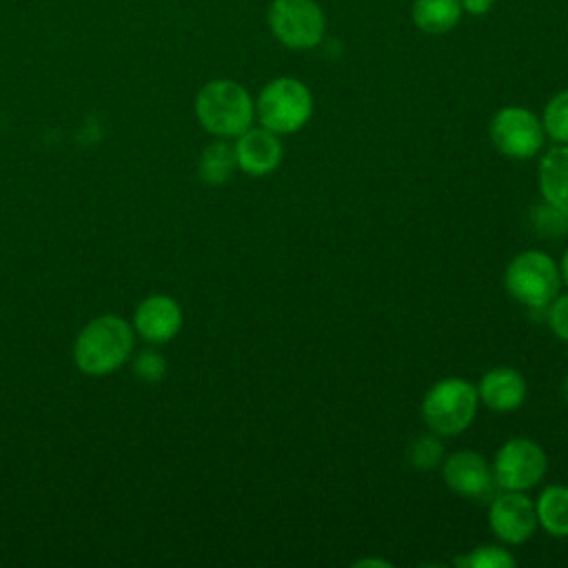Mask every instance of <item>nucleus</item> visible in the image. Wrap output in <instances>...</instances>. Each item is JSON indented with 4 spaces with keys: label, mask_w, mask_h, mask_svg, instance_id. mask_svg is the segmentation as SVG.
Masks as SVG:
<instances>
[{
    "label": "nucleus",
    "mask_w": 568,
    "mask_h": 568,
    "mask_svg": "<svg viewBox=\"0 0 568 568\" xmlns=\"http://www.w3.org/2000/svg\"><path fill=\"white\" fill-rule=\"evenodd\" d=\"M455 564L464 568H515V557L513 552L499 544H481L466 552L464 557L455 559Z\"/></svg>",
    "instance_id": "20"
},
{
    "label": "nucleus",
    "mask_w": 568,
    "mask_h": 568,
    "mask_svg": "<svg viewBox=\"0 0 568 568\" xmlns=\"http://www.w3.org/2000/svg\"><path fill=\"white\" fill-rule=\"evenodd\" d=\"M442 479L446 488L466 499H486L495 486L490 462L477 450H455L442 462Z\"/></svg>",
    "instance_id": "10"
},
{
    "label": "nucleus",
    "mask_w": 568,
    "mask_h": 568,
    "mask_svg": "<svg viewBox=\"0 0 568 568\" xmlns=\"http://www.w3.org/2000/svg\"><path fill=\"white\" fill-rule=\"evenodd\" d=\"M182 328V308L171 295H149L144 297L133 313V331L151 342L164 344L173 339Z\"/></svg>",
    "instance_id": "12"
},
{
    "label": "nucleus",
    "mask_w": 568,
    "mask_h": 568,
    "mask_svg": "<svg viewBox=\"0 0 568 568\" xmlns=\"http://www.w3.org/2000/svg\"><path fill=\"white\" fill-rule=\"evenodd\" d=\"M475 386L479 404L493 413H515L528 397V382L513 366L488 368Z\"/></svg>",
    "instance_id": "13"
},
{
    "label": "nucleus",
    "mask_w": 568,
    "mask_h": 568,
    "mask_svg": "<svg viewBox=\"0 0 568 568\" xmlns=\"http://www.w3.org/2000/svg\"><path fill=\"white\" fill-rule=\"evenodd\" d=\"M504 286L508 295L524 308L544 313V308L564 286L559 262L539 248L521 251L508 262L504 271Z\"/></svg>",
    "instance_id": "4"
},
{
    "label": "nucleus",
    "mask_w": 568,
    "mask_h": 568,
    "mask_svg": "<svg viewBox=\"0 0 568 568\" xmlns=\"http://www.w3.org/2000/svg\"><path fill=\"white\" fill-rule=\"evenodd\" d=\"M444 457H446V453H444L442 437L435 433L419 435L408 444V462L417 470H433V468L442 466Z\"/></svg>",
    "instance_id": "19"
},
{
    "label": "nucleus",
    "mask_w": 568,
    "mask_h": 568,
    "mask_svg": "<svg viewBox=\"0 0 568 568\" xmlns=\"http://www.w3.org/2000/svg\"><path fill=\"white\" fill-rule=\"evenodd\" d=\"M233 151L237 169L253 178H264L273 173L284 158L280 135L264 129L262 124L248 126L244 133H240L233 142Z\"/></svg>",
    "instance_id": "11"
},
{
    "label": "nucleus",
    "mask_w": 568,
    "mask_h": 568,
    "mask_svg": "<svg viewBox=\"0 0 568 568\" xmlns=\"http://www.w3.org/2000/svg\"><path fill=\"white\" fill-rule=\"evenodd\" d=\"M561 393H564V399L568 402V375L564 377V384H561Z\"/></svg>",
    "instance_id": "27"
},
{
    "label": "nucleus",
    "mask_w": 568,
    "mask_h": 568,
    "mask_svg": "<svg viewBox=\"0 0 568 568\" xmlns=\"http://www.w3.org/2000/svg\"><path fill=\"white\" fill-rule=\"evenodd\" d=\"M459 4H462V11L470 16H486L493 9L495 0H459Z\"/></svg>",
    "instance_id": "24"
},
{
    "label": "nucleus",
    "mask_w": 568,
    "mask_h": 568,
    "mask_svg": "<svg viewBox=\"0 0 568 568\" xmlns=\"http://www.w3.org/2000/svg\"><path fill=\"white\" fill-rule=\"evenodd\" d=\"M313 115L311 89L291 75H280L262 87L255 100L257 122L277 133L291 135L302 131Z\"/></svg>",
    "instance_id": "5"
},
{
    "label": "nucleus",
    "mask_w": 568,
    "mask_h": 568,
    "mask_svg": "<svg viewBox=\"0 0 568 568\" xmlns=\"http://www.w3.org/2000/svg\"><path fill=\"white\" fill-rule=\"evenodd\" d=\"M544 315L550 333L559 342L568 344V293H557L544 308Z\"/></svg>",
    "instance_id": "22"
},
{
    "label": "nucleus",
    "mask_w": 568,
    "mask_h": 568,
    "mask_svg": "<svg viewBox=\"0 0 568 568\" xmlns=\"http://www.w3.org/2000/svg\"><path fill=\"white\" fill-rule=\"evenodd\" d=\"M488 526L506 546L528 541L539 528L535 499L521 490H499L488 506Z\"/></svg>",
    "instance_id": "9"
},
{
    "label": "nucleus",
    "mask_w": 568,
    "mask_h": 568,
    "mask_svg": "<svg viewBox=\"0 0 568 568\" xmlns=\"http://www.w3.org/2000/svg\"><path fill=\"white\" fill-rule=\"evenodd\" d=\"M135 331L120 315H100L82 326L73 344L75 366L93 377L118 371L133 353Z\"/></svg>",
    "instance_id": "1"
},
{
    "label": "nucleus",
    "mask_w": 568,
    "mask_h": 568,
    "mask_svg": "<svg viewBox=\"0 0 568 568\" xmlns=\"http://www.w3.org/2000/svg\"><path fill=\"white\" fill-rule=\"evenodd\" d=\"M459 0H415L410 7L413 24L430 36L453 31L462 20Z\"/></svg>",
    "instance_id": "16"
},
{
    "label": "nucleus",
    "mask_w": 568,
    "mask_h": 568,
    "mask_svg": "<svg viewBox=\"0 0 568 568\" xmlns=\"http://www.w3.org/2000/svg\"><path fill=\"white\" fill-rule=\"evenodd\" d=\"M133 371L144 382H160L166 375V359L158 351H142L133 362Z\"/></svg>",
    "instance_id": "23"
},
{
    "label": "nucleus",
    "mask_w": 568,
    "mask_h": 568,
    "mask_svg": "<svg viewBox=\"0 0 568 568\" xmlns=\"http://www.w3.org/2000/svg\"><path fill=\"white\" fill-rule=\"evenodd\" d=\"M541 124L546 138L555 144H568V89L555 93L541 113Z\"/></svg>",
    "instance_id": "18"
},
{
    "label": "nucleus",
    "mask_w": 568,
    "mask_h": 568,
    "mask_svg": "<svg viewBox=\"0 0 568 568\" xmlns=\"http://www.w3.org/2000/svg\"><path fill=\"white\" fill-rule=\"evenodd\" d=\"M195 118L200 126L222 140H235L255 122V100L244 84L215 78L200 87L195 95Z\"/></svg>",
    "instance_id": "2"
},
{
    "label": "nucleus",
    "mask_w": 568,
    "mask_h": 568,
    "mask_svg": "<svg viewBox=\"0 0 568 568\" xmlns=\"http://www.w3.org/2000/svg\"><path fill=\"white\" fill-rule=\"evenodd\" d=\"M235 169H237V162H235L233 144L222 138L206 144L204 151L200 153L197 175L204 184H211V186L226 184L233 178Z\"/></svg>",
    "instance_id": "17"
},
{
    "label": "nucleus",
    "mask_w": 568,
    "mask_h": 568,
    "mask_svg": "<svg viewBox=\"0 0 568 568\" xmlns=\"http://www.w3.org/2000/svg\"><path fill=\"white\" fill-rule=\"evenodd\" d=\"M266 20L273 38L286 49L308 51L324 40L326 18L315 0H273Z\"/></svg>",
    "instance_id": "6"
},
{
    "label": "nucleus",
    "mask_w": 568,
    "mask_h": 568,
    "mask_svg": "<svg viewBox=\"0 0 568 568\" xmlns=\"http://www.w3.org/2000/svg\"><path fill=\"white\" fill-rule=\"evenodd\" d=\"M559 273H561V284L568 288V248L564 251V255L559 260Z\"/></svg>",
    "instance_id": "25"
},
{
    "label": "nucleus",
    "mask_w": 568,
    "mask_h": 568,
    "mask_svg": "<svg viewBox=\"0 0 568 568\" xmlns=\"http://www.w3.org/2000/svg\"><path fill=\"white\" fill-rule=\"evenodd\" d=\"M353 566H390V561H384V559H359V561H355Z\"/></svg>",
    "instance_id": "26"
},
{
    "label": "nucleus",
    "mask_w": 568,
    "mask_h": 568,
    "mask_svg": "<svg viewBox=\"0 0 568 568\" xmlns=\"http://www.w3.org/2000/svg\"><path fill=\"white\" fill-rule=\"evenodd\" d=\"M537 524L544 532L557 539L568 537V486L566 484H550L541 488L535 499Z\"/></svg>",
    "instance_id": "15"
},
{
    "label": "nucleus",
    "mask_w": 568,
    "mask_h": 568,
    "mask_svg": "<svg viewBox=\"0 0 568 568\" xmlns=\"http://www.w3.org/2000/svg\"><path fill=\"white\" fill-rule=\"evenodd\" d=\"M530 220H532L535 231L544 237H561L568 233V213H564L546 202L532 209Z\"/></svg>",
    "instance_id": "21"
},
{
    "label": "nucleus",
    "mask_w": 568,
    "mask_h": 568,
    "mask_svg": "<svg viewBox=\"0 0 568 568\" xmlns=\"http://www.w3.org/2000/svg\"><path fill=\"white\" fill-rule=\"evenodd\" d=\"M477 410V386L464 377H444L435 382L424 393L419 406L426 428L439 437H457L468 430Z\"/></svg>",
    "instance_id": "3"
},
{
    "label": "nucleus",
    "mask_w": 568,
    "mask_h": 568,
    "mask_svg": "<svg viewBox=\"0 0 568 568\" xmlns=\"http://www.w3.org/2000/svg\"><path fill=\"white\" fill-rule=\"evenodd\" d=\"M490 468L495 486L499 490L526 493L544 479L548 470V457L541 444H537L535 439L510 437L497 448Z\"/></svg>",
    "instance_id": "8"
},
{
    "label": "nucleus",
    "mask_w": 568,
    "mask_h": 568,
    "mask_svg": "<svg viewBox=\"0 0 568 568\" xmlns=\"http://www.w3.org/2000/svg\"><path fill=\"white\" fill-rule=\"evenodd\" d=\"M488 138L497 153H501L504 158L530 160L541 151L546 142V131L541 118L535 111L510 104L495 111L488 124Z\"/></svg>",
    "instance_id": "7"
},
{
    "label": "nucleus",
    "mask_w": 568,
    "mask_h": 568,
    "mask_svg": "<svg viewBox=\"0 0 568 568\" xmlns=\"http://www.w3.org/2000/svg\"><path fill=\"white\" fill-rule=\"evenodd\" d=\"M537 186L546 204L568 213V144H555L541 155Z\"/></svg>",
    "instance_id": "14"
}]
</instances>
